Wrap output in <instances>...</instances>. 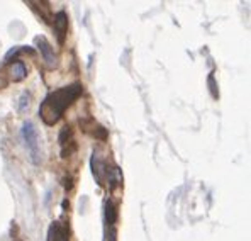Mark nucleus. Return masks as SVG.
I'll list each match as a JSON object with an SVG mask.
<instances>
[{
    "mask_svg": "<svg viewBox=\"0 0 251 241\" xmlns=\"http://www.w3.org/2000/svg\"><path fill=\"white\" fill-rule=\"evenodd\" d=\"M209 85H211V92L214 97H218V92H216V84H214V75H211L209 77Z\"/></svg>",
    "mask_w": 251,
    "mask_h": 241,
    "instance_id": "10",
    "label": "nucleus"
},
{
    "mask_svg": "<svg viewBox=\"0 0 251 241\" xmlns=\"http://www.w3.org/2000/svg\"><path fill=\"white\" fill-rule=\"evenodd\" d=\"M105 219H107V224H114L116 223V207L112 202H109L107 206H105Z\"/></svg>",
    "mask_w": 251,
    "mask_h": 241,
    "instance_id": "7",
    "label": "nucleus"
},
{
    "mask_svg": "<svg viewBox=\"0 0 251 241\" xmlns=\"http://www.w3.org/2000/svg\"><path fill=\"white\" fill-rule=\"evenodd\" d=\"M36 44L39 46V51L41 54H43L44 61H46L50 67H53L54 63H56V58H54V53H53V48H51V44L48 43L46 37H36Z\"/></svg>",
    "mask_w": 251,
    "mask_h": 241,
    "instance_id": "4",
    "label": "nucleus"
},
{
    "mask_svg": "<svg viewBox=\"0 0 251 241\" xmlns=\"http://www.w3.org/2000/svg\"><path fill=\"white\" fill-rule=\"evenodd\" d=\"M54 34L58 37V43L63 44L65 37H67V31H68V16L65 10H60V12L54 16Z\"/></svg>",
    "mask_w": 251,
    "mask_h": 241,
    "instance_id": "3",
    "label": "nucleus"
},
{
    "mask_svg": "<svg viewBox=\"0 0 251 241\" xmlns=\"http://www.w3.org/2000/svg\"><path fill=\"white\" fill-rule=\"evenodd\" d=\"M29 95L27 94H22V97H20V104H19V111L24 112L26 111V107H29Z\"/></svg>",
    "mask_w": 251,
    "mask_h": 241,
    "instance_id": "9",
    "label": "nucleus"
},
{
    "mask_svg": "<svg viewBox=\"0 0 251 241\" xmlns=\"http://www.w3.org/2000/svg\"><path fill=\"white\" fill-rule=\"evenodd\" d=\"M22 139L26 144L27 151L31 155V161L33 163H39V136H37V129L31 120H26L22 126Z\"/></svg>",
    "mask_w": 251,
    "mask_h": 241,
    "instance_id": "2",
    "label": "nucleus"
},
{
    "mask_svg": "<svg viewBox=\"0 0 251 241\" xmlns=\"http://www.w3.org/2000/svg\"><path fill=\"white\" fill-rule=\"evenodd\" d=\"M82 92H84V87H82V84L77 82V84L67 85V87H61L58 90L48 94L39 107L41 119L46 124H50V126L54 124L65 114V111L80 97Z\"/></svg>",
    "mask_w": 251,
    "mask_h": 241,
    "instance_id": "1",
    "label": "nucleus"
},
{
    "mask_svg": "<svg viewBox=\"0 0 251 241\" xmlns=\"http://www.w3.org/2000/svg\"><path fill=\"white\" fill-rule=\"evenodd\" d=\"M48 241H68V229L60 223H53L48 231Z\"/></svg>",
    "mask_w": 251,
    "mask_h": 241,
    "instance_id": "5",
    "label": "nucleus"
},
{
    "mask_svg": "<svg viewBox=\"0 0 251 241\" xmlns=\"http://www.w3.org/2000/svg\"><path fill=\"white\" fill-rule=\"evenodd\" d=\"M10 75H12V80L14 82H20L26 78L27 75V68L26 65H24V61H16V63L12 65V70H10Z\"/></svg>",
    "mask_w": 251,
    "mask_h": 241,
    "instance_id": "6",
    "label": "nucleus"
},
{
    "mask_svg": "<svg viewBox=\"0 0 251 241\" xmlns=\"http://www.w3.org/2000/svg\"><path fill=\"white\" fill-rule=\"evenodd\" d=\"M70 136H71V131H70V127L68 126H65L63 129H61V133H60V144L61 146H67V143H68V139H70Z\"/></svg>",
    "mask_w": 251,
    "mask_h": 241,
    "instance_id": "8",
    "label": "nucleus"
}]
</instances>
